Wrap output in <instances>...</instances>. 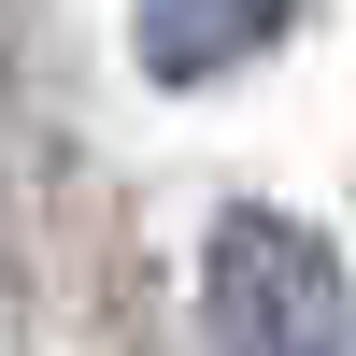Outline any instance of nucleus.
<instances>
[{
	"mask_svg": "<svg viewBox=\"0 0 356 356\" xmlns=\"http://www.w3.org/2000/svg\"><path fill=\"white\" fill-rule=\"evenodd\" d=\"M214 356H356V285L300 214H228L200 257Z\"/></svg>",
	"mask_w": 356,
	"mask_h": 356,
	"instance_id": "1",
	"label": "nucleus"
},
{
	"mask_svg": "<svg viewBox=\"0 0 356 356\" xmlns=\"http://www.w3.org/2000/svg\"><path fill=\"white\" fill-rule=\"evenodd\" d=\"M271 29H285V0H143V72L157 86H214V72H243Z\"/></svg>",
	"mask_w": 356,
	"mask_h": 356,
	"instance_id": "2",
	"label": "nucleus"
}]
</instances>
